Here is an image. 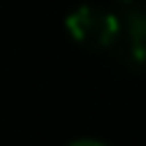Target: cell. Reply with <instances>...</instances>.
<instances>
[{
    "mask_svg": "<svg viewBox=\"0 0 146 146\" xmlns=\"http://www.w3.org/2000/svg\"><path fill=\"white\" fill-rule=\"evenodd\" d=\"M70 38L84 49L92 52H106L114 46L116 30H119V16L98 8V5H78L65 19Z\"/></svg>",
    "mask_w": 146,
    "mask_h": 146,
    "instance_id": "cell-1",
    "label": "cell"
},
{
    "mask_svg": "<svg viewBox=\"0 0 146 146\" xmlns=\"http://www.w3.org/2000/svg\"><path fill=\"white\" fill-rule=\"evenodd\" d=\"M111 49L125 68H146V5H133L119 16V30Z\"/></svg>",
    "mask_w": 146,
    "mask_h": 146,
    "instance_id": "cell-2",
    "label": "cell"
},
{
    "mask_svg": "<svg viewBox=\"0 0 146 146\" xmlns=\"http://www.w3.org/2000/svg\"><path fill=\"white\" fill-rule=\"evenodd\" d=\"M68 146H106V143H100V141H92V138H81V141H73Z\"/></svg>",
    "mask_w": 146,
    "mask_h": 146,
    "instance_id": "cell-3",
    "label": "cell"
},
{
    "mask_svg": "<svg viewBox=\"0 0 146 146\" xmlns=\"http://www.w3.org/2000/svg\"><path fill=\"white\" fill-rule=\"evenodd\" d=\"M127 3H138V0H127Z\"/></svg>",
    "mask_w": 146,
    "mask_h": 146,
    "instance_id": "cell-4",
    "label": "cell"
}]
</instances>
